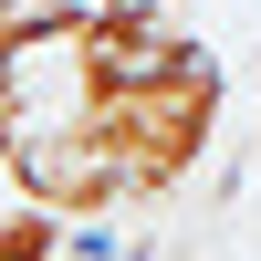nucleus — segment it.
I'll use <instances>...</instances> for the list:
<instances>
[{"mask_svg": "<svg viewBox=\"0 0 261 261\" xmlns=\"http://www.w3.org/2000/svg\"><path fill=\"white\" fill-rule=\"evenodd\" d=\"M0 167H11V188H21V199L63 209L73 230L136 199V188H125V157H115V136H105V115H94V105H73V115H32V125H11Z\"/></svg>", "mask_w": 261, "mask_h": 261, "instance_id": "2", "label": "nucleus"}, {"mask_svg": "<svg viewBox=\"0 0 261 261\" xmlns=\"http://www.w3.org/2000/svg\"><path fill=\"white\" fill-rule=\"evenodd\" d=\"M167 53H188V32L167 21V0H94L84 11V94L115 105L125 84H146Z\"/></svg>", "mask_w": 261, "mask_h": 261, "instance_id": "3", "label": "nucleus"}, {"mask_svg": "<svg viewBox=\"0 0 261 261\" xmlns=\"http://www.w3.org/2000/svg\"><path fill=\"white\" fill-rule=\"evenodd\" d=\"M0 146H11V63H0Z\"/></svg>", "mask_w": 261, "mask_h": 261, "instance_id": "5", "label": "nucleus"}, {"mask_svg": "<svg viewBox=\"0 0 261 261\" xmlns=\"http://www.w3.org/2000/svg\"><path fill=\"white\" fill-rule=\"evenodd\" d=\"M94 115H105V136H115V157H125V188H136V199H167V188L209 157V136H220L230 73H220L209 42H188V53H167L146 84H125V94L94 105Z\"/></svg>", "mask_w": 261, "mask_h": 261, "instance_id": "1", "label": "nucleus"}, {"mask_svg": "<svg viewBox=\"0 0 261 261\" xmlns=\"http://www.w3.org/2000/svg\"><path fill=\"white\" fill-rule=\"evenodd\" d=\"M63 230H73L63 209H42V199H11V209H0V261H53V251H63Z\"/></svg>", "mask_w": 261, "mask_h": 261, "instance_id": "4", "label": "nucleus"}]
</instances>
